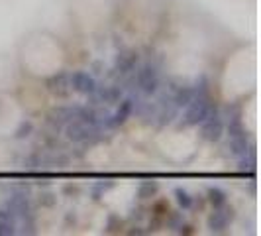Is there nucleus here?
<instances>
[{
	"label": "nucleus",
	"mask_w": 261,
	"mask_h": 236,
	"mask_svg": "<svg viewBox=\"0 0 261 236\" xmlns=\"http://www.w3.org/2000/svg\"><path fill=\"white\" fill-rule=\"evenodd\" d=\"M210 114V103L202 97H193V101L187 105V112H185V124L187 126H196L200 124L204 118Z\"/></svg>",
	"instance_id": "1"
},
{
	"label": "nucleus",
	"mask_w": 261,
	"mask_h": 236,
	"mask_svg": "<svg viewBox=\"0 0 261 236\" xmlns=\"http://www.w3.org/2000/svg\"><path fill=\"white\" fill-rule=\"evenodd\" d=\"M136 83L145 95H153L159 87V73L153 65H144L136 73Z\"/></svg>",
	"instance_id": "2"
},
{
	"label": "nucleus",
	"mask_w": 261,
	"mask_h": 236,
	"mask_svg": "<svg viewBox=\"0 0 261 236\" xmlns=\"http://www.w3.org/2000/svg\"><path fill=\"white\" fill-rule=\"evenodd\" d=\"M69 85L75 92H81V95H92L96 92V81L92 75L85 73V71H73L69 75Z\"/></svg>",
	"instance_id": "3"
},
{
	"label": "nucleus",
	"mask_w": 261,
	"mask_h": 236,
	"mask_svg": "<svg viewBox=\"0 0 261 236\" xmlns=\"http://www.w3.org/2000/svg\"><path fill=\"white\" fill-rule=\"evenodd\" d=\"M222 132H224V124L220 116H216V114H208V116L202 120V138L206 140V142H218L220 138H222Z\"/></svg>",
	"instance_id": "4"
},
{
	"label": "nucleus",
	"mask_w": 261,
	"mask_h": 236,
	"mask_svg": "<svg viewBox=\"0 0 261 236\" xmlns=\"http://www.w3.org/2000/svg\"><path fill=\"white\" fill-rule=\"evenodd\" d=\"M92 134V126H89V122L85 120H75L69 128H67V136L69 140H75V142H87Z\"/></svg>",
	"instance_id": "5"
},
{
	"label": "nucleus",
	"mask_w": 261,
	"mask_h": 236,
	"mask_svg": "<svg viewBox=\"0 0 261 236\" xmlns=\"http://www.w3.org/2000/svg\"><path fill=\"white\" fill-rule=\"evenodd\" d=\"M132 112H134V103H132L130 99L122 101V103L118 105L116 112L108 120V126H120V124H124V122L132 116Z\"/></svg>",
	"instance_id": "6"
},
{
	"label": "nucleus",
	"mask_w": 261,
	"mask_h": 236,
	"mask_svg": "<svg viewBox=\"0 0 261 236\" xmlns=\"http://www.w3.org/2000/svg\"><path fill=\"white\" fill-rule=\"evenodd\" d=\"M47 89L49 92L57 95V97H65L71 91V85H69V77L59 73V75H53L49 81H47Z\"/></svg>",
	"instance_id": "7"
},
{
	"label": "nucleus",
	"mask_w": 261,
	"mask_h": 236,
	"mask_svg": "<svg viewBox=\"0 0 261 236\" xmlns=\"http://www.w3.org/2000/svg\"><path fill=\"white\" fill-rule=\"evenodd\" d=\"M136 63H138V52L128 50V52L118 53L116 61H114V67H116L120 73H128V71H132V69L136 67Z\"/></svg>",
	"instance_id": "8"
},
{
	"label": "nucleus",
	"mask_w": 261,
	"mask_h": 236,
	"mask_svg": "<svg viewBox=\"0 0 261 236\" xmlns=\"http://www.w3.org/2000/svg\"><path fill=\"white\" fill-rule=\"evenodd\" d=\"M230 219H232V215H228L226 210H216V213L208 219L210 230H214V232L224 230V228L228 226V223H230Z\"/></svg>",
	"instance_id": "9"
},
{
	"label": "nucleus",
	"mask_w": 261,
	"mask_h": 236,
	"mask_svg": "<svg viewBox=\"0 0 261 236\" xmlns=\"http://www.w3.org/2000/svg\"><path fill=\"white\" fill-rule=\"evenodd\" d=\"M193 97H195L193 89H189V87H181L179 91L175 92V106H187L191 101H193Z\"/></svg>",
	"instance_id": "10"
},
{
	"label": "nucleus",
	"mask_w": 261,
	"mask_h": 236,
	"mask_svg": "<svg viewBox=\"0 0 261 236\" xmlns=\"http://www.w3.org/2000/svg\"><path fill=\"white\" fill-rule=\"evenodd\" d=\"M14 232V221L12 215L6 210H0V234H12Z\"/></svg>",
	"instance_id": "11"
},
{
	"label": "nucleus",
	"mask_w": 261,
	"mask_h": 236,
	"mask_svg": "<svg viewBox=\"0 0 261 236\" xmlns=\"http://www.w3.org/2000/svg\"><path fill=\"white\" fill-rule=\"evenodd\" d=\"M208 199L214 207H224L226 205V193H224L222 189H218V187L208 189Z\"/></svg>",
	"instance_id": "12"
},
{
	"label": "nucleus",
	"mask_w": 261,
	"mask_h": 236,
	"mask_svg": "<svg viewBox=\"0 0 261 236\" xmlns=\"http://www.w3.org/2000/svg\"><path fill=\"white\" fill-rule=\"evenodd\" d=\"M175 197H177V203L183 207V209H191L193 207V197L189 191H185V189H175Z\"/></svg>",
	"instance_id": "13"
},
{
	"label": "nucleus",
	"mask_w": 261,
	"mask_h": 236,
	"mask_svg": "<svg viewBox=\"0 0 261 236\" xmlns=\"http://www.w3.org/2000/svg\"><path fill=\"white\" fill-rule=\"evenodd\" d=\"M157 191V185L155 183H142L140 185V189H138V195L140 197H149V195H153Z\"/></svg>",
	"instance_id": "14"
},
{
	"label": "nucleus",
	"mask_w": 261,
	"mask_h": 236,
	"mask_svg": "<svg viewBox=\"0 0 261 236\" xmlns=\"http://www.w3.org/2000/svg\"><path fill=\"white\" fill-rule=\"evenodd\" d=\"M30 132H32V122H24V124L20 126V130L16 132V136H18V138H24V136H30Z\"/></svg>",
	"instance_id": "15"
}]
</instances>
